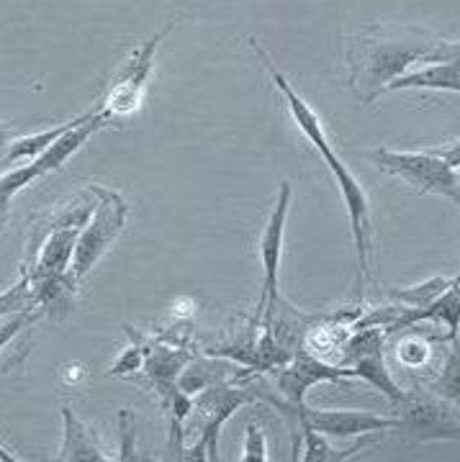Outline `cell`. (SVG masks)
<instances>
[{
  "label": "cell",
  "instance_id": "cell-21",
  "mask_svg": "<svg viewBox=\"0 0 460 462\" xmlns=\"http://www.w3.org/2000/svg\"><path fill=\"white\" fill-rule=\"evenodd\" d=\"M116 421H118V455H116V460H147L145 455H139V445H136V416H134L132 409H118Z\"/></svg>",
  "mask_w": 460,
  "mask_h": 462
},
{
  "label": "cell",
  "instance_id": "cell-10",
  "mask_svg": "<svg viewBox=\"0 0 460 462\" xmlns=\"http://www.w3.org/2000/svg\"><path fill=\"white\" fill-rule=\"evenodd\" d=\"M343 378H355L352 367H337V365L322 363L319 357H314L309 352H296V357L291 363L280 367L276 383H278V391L286 396L288 403L304 406V396L312 385L324 383V380Z\"/></svg>",
  "mask_w": 460,
  "mask_h": 462
},
{
  "label": "cell",
  "instance_id": "cell-5",
  "mask_svg": "<svg viewBox=\"0 0 460 462\" xmlns=\"http://www.w3.org/2000/svg\"><path fill=\"white\" fill-rule=\"evenodd\" d=\"M252 388H231L227 383H214L201 391L198 401H193V411L201 413V431L198 442L185 449L183 460H219V434L221 427L231 419V413L255 401Z\"/></svg>",
  "mask_w": 460,
  "mask_h": 462
},
{
  "label": "cell",
  "instance_id": "cell-8",
  "mask_svg": "<svg viewBox=\"0 0 460 462\" xmlns=\"http://www.w3.org/2000/svg\"><path fill=\"white\" fill-rule=\"evenodd\" d=\"M396 413L401 419L399 430L417 439H458V416L445 398L404 391L401 401H396Z\"/></svg>",
  "mask_w": 460,
  "mask_h": 462
},
{
  "label": "cell",
  "instance_id": "cell-25",
  "mask_svg": "<svg viewBox=\"0 0 460 462\" xmlns=\"http://www.w3.org/2000/svg\"><path fill=\"white\" fill-rule=\"evenodd\" d=\"M429 349L432 342L422 339V337H409L399 345V360L407 365V367H422L429 360Z\"/></svg>",
  "mask_w": 460,
  "mask_h": 462
},
{
  "label": "cell",
  "instance_id": "cell-28",
  "mask_svg": "<svg viewBox=\"0 0 460 462\" xmlns=\"http://www.w3.org/2000/svg\"><path fill=\"white\" fill-rule=\"evenodd\" d=\"M0 460L16 462V460H18V457H14V455H11V452H8V449H3V447H0Z\"/></svg>",
  "mask_w": 460,
  "mask_h": 462
},
{
  "label": "cell",
  "instance_id": "cell-27",
  "mask_svg": "<svg viewBox=\"0 0 460 462\" xmlns=\"http://www.w3.org/2000/svg\"><path fill=\"white\" fill-rule=\"evenodd\" d=\"M16 136H18V132L14 124H0V154H3V149L8 147V144L16 139Z\"/></svg>",
  "mask_w": 460,
  "mask_h": 462
},
{
  "label": "cell",
  "instance_id": "cell-4",
  "mask_svg": "<svg viewBox=\"0 0 460 462\" xmlns=\"http://www.w3.org/2000/svg\"><path fill=\"white\" fill-rule=\"evenodd\" d=\"M90 190L96 193L99 203H96V211L88 218V224L78 234L75 254H72V264H70V273L75 275L78 282L96 267V263L118 239V234L124 231V224H127V214H129L127 200L116 190L100 188V185H90Z\"/></svg>",
  "mask_w": 460,
  "mask_h": 462
},
{
  "label": "cell",
  "instance_id": "cell-24",
  "mask_svg": "<svg viewBox=\"0 0 460 462\" xmlns=\"http://www.w3.org/2000/svg\"><path fill=\"white\" fill-rule=\"evenodd\" d=\"M39 316H44V314H42L36 306H33V309H23V311H16V314L8 316V321H3V324H0V352L11 345V339L16 337L18 331L26 329V327H32Z\"/></svg>",
  "mask_w": 460,
  "mask_h": 462
},
{
  "label": "cell",
  "instance_id": "cell-13",
  "mask_svg": "<svg viewBox=\"0 0 460 462\" xmlns=\"http://www.w3.org/2000/svg\"><path fill=\"white\" fill-rule=\"evenodd\" d=\"M62 447L57 460H78V462H106L108 455H103V447L99 445L96 434L82 424L70 409V403H62Z\"/></svg>",
  "mask_w": 460,
  "mask_h": 462
},
{
  "label": "cell",
  "instance_id": "cell-17",
  "mask_svg": "<svg viewBox=\"0 0 460 462\" xmlns=\"http://www.w3.org/2000/svg\"><path fill=\"white\" fill-rule=\"evenodd\" d=\"M227 370H230L227 363H196L191 357V363L183 367L175 385L181 391H185L188 396H193V393H201L203 388H209L214 383H224L227 380Z\"/></svg>",
  "mask_w": 460,
  "mask_h": 462
},
{
  "label": "cell",
  "instance_id": "cell-6",
  "mask_svg": "<svg viewBox=\"0 0 460 462\" xmlns=\"http://www.w3.org/2000/svg\"><path fill=\"white\" fill-rule=\"evenodd\" d=\"M175 29V21L167 23L163 32H157L152 39H147L142 47L136 50L124 60V65L118 69V75L111 83V90L108 96L103 98L100 106V114L108 116L111 121L116 118H124V116H132L134 111H139L142 106V96H145V88H147L149 72L155 67V54H157V47L163 42L167 33Z\"/></svg>",
  "mask_w": 460,
  "mask_h": 462
},
{
  "label": "cell",
  "instance_id": "cell-15",
  "mask_svg": "<svg viewBox=\"0 0 460 462\" xmlns=\"http://www.w3.org/2000/svg\"><path fill=\"white\" fill-rule=\"evenodd\" d=\"M99 111V106L93 108V111H88V114L78 116V118H72V121H67V124H60V126H54V129H47V132H39V134H26V136H16L8 147L3 149V154H0V162L8 167V165H16L18 160H36L44 149L50 147L52 142H57L67 129H72V126H78L80 121L85 118H90V116Z\"/></svg>",
  "mask_w": 460,
  "mask_h": 462
},
{
  "label": "cell",
  "instance_id": "cell-7",
  "mask_svg": "<svg viewBox=\"0 0 460 462\" xmlns=\"http://www.w3.org/2000/svg\"><path fill=\"white\" fill-rule=\"evenodd\" d=\"M291 182H280L278 200L276 208L268 218L263 231V242H260V260H263V296L258 306V319L265 316V324L276 314V306L280 303L278 298V270L280 257H283V239H286V221H288V206H291Z\"/></svg>",
  "mask_w": 460,
  "mask_h": 462
},
{
  "label": "cell",
  "instance_id": "cell-22",
  "mask_svg": "<svg viewBox=\"0 0 460 462\" xmlns=\"http://www.w3.org/2000/svg\"><path fill=\"white\" fill-rule=\"evenodd\" d=\"M23 309H33L32 278L26 270H21V278L5 293H0V319H8L11 314L23 311Z\"/></svg>",
  "mask_w": 460,
  "mask_h": 462
},
{
  "label": "cell",
  "instance_id": "cell-11",
  "mask_svg": "<svg viewBox=\"0 0 460 462\" xmlns=\"http://www.w3.org/2000/svg\"><path fill=\"white\" fill-rule=\"evenodd\" d=\"M422 321L443 324L445 329H447V337L455 342V337H458V281L453 282L450 288H445L440 296L435 298L432 303H427V306H422V309H404L401 306L399 316L386 327V331L414 327V324H422Z\"/></svg>",
  "mask_w": 460,
  "mask_h": 462
},
{
  "label": "cell",
  "instance_id": "cell-26",
  "mask_svg": "<svg viewBox=\"0 0 460 462\" xmlns=\"http://www.w3.org/2000/svg\"><path fill=\"white\" fill-rule=\"evenodd\" d=\"M245 462H265L268 460V445H265V431L258 421H249L245 431Z\"/></svg>",
  "mask_w": 460,
  "mask_h": 462
},
{
  "label": "cell",
  "instance_id": "cell-9",
  "mask_svg": "<svg viewBox=\"0 0 460 462\" xmlns=\"http://www.w3.org/2000/svg\"><path fill=\"white\" fill-rule=\"evenodd\" d=\"M298 421L312 427L314 431L345 439V437H361V434H380L386 430H399L401 419L399 416H380L371 411H345V409H309L306 403L296 406Z\"/></svg>",
  "mask_w": 460,
  "mask_h": 462
},
{
  "label": "cell",
  "instance_id": "cell-18",
  "mask_svg": "<svg viewBox=\"0 0 460 462\" xmlns=\"http://www.w3.org/2000/svg\"><path fill=\"white\" fill-rule=\"evenodd\" d=\"M298 437L304 439V452H306L304 460L306 462L347 460V457H352L355 452H361L362 447H365V442H358L352 449H334V447H329L324 434L314 431L312 427H306V424H301V421H298Z\"/></svg>",
  "mask_w": 460,
  "mask_h": 462
},
{
  "label": "cell",
  "instance_id": "cell-3",
  "mask_svg": "<svg viewBox=\"0 0 460 462\" xmlns=\"http://www.w3.org/2000/svg\"><path fill=\"white\" fill-rule=\"evenodd\" d=\"M373 165L401 178L417 193H437L453 203L460 200L458 190V142L440 149L419 152H396V149H373L368 152Z\"/></svg>",
  "mask_w": 460,
  "mask_h": 462
},
{
  "label": "cell",
  "instance_id": "cell-29",
  "mask_svg": "<svg viewBox=\"0 0 460 462\" xmlns=\"http://www.w3.org/2000/svg\"><path fill=\"white\" fill-rule=\"evenodd\" d=\"M5 224H8V211H0V234L5 231Z\"/></svg>",
  "mask_w": 460,
  "mask_h": 462
},
{
  "label": "cell",
  "instance_id": "cell-23",
  "mask_svg": "<svg viewBox=\"0 0 460 462\" xmlns=\"http://www.w3.org/2000/svg\"><path fill=\"white\" fill-rule=\"evenodd\" d=\"M429 393H437L445 401H458V352H455V346L445 360L440 378L429 383Z\"/></svg>",
  "mask_w": 460,
  "mask_h": 462
},
{
  "label": "cell",
  "instance_id": "cell-20",
  "mask_svg": "<svg viewBox=\"0 0 460 462\" xmlns=\"http://www.w3.org/2000/svg\"><path fill=\"white\" fill-rule=\"evenodd\" d=\"M458 281V278H432V281L419 282V285H414V288H401V291H394L391 298L396 300H404V309H422V306H427L432 303L435 298L443 293L445 288H450L453 282Z\"/></svg>",
  "mask_w": 460,
  "mask_h": 462
},
{
  "label": "cell",
  "instance_id": "cell-16",
  "mask_svg": "<svg viewBox=\"0 0 460 462\" xmlns=\"http://www.w3.org/2000/svg\"><path fill=\"white\" fill-rule=\"evenodd\" d=\"M163 406L167 409V419H170V437H167V449H170V457L183 460L185 455V445H183V424L188 419V413L193 411V398L188 396L185 391H181L178 385H173L170 391L163 393Z\"/></svg>",
  "mask_w": 460,
  "mask_h": 462
},
{
  "label": "cell",
  "instance_id": "cell-19",
  "mask_svg": "<svg viewBox=\"0 0 460 462\" xmlns=\"http://www.w3.org/2000/svg\"><path fill=\"white\" fill-rule=\"evenodd\" d=\"M124 331L132 337L134 345L127 346V349H124V352L116 357V363L111 365V370H108V375H111V378H121V375H129V373L142 370L145 357H147V352L152 349V345H149L147 339H145V334L134 331L132 327H124Z\"/></svg>",
  "mask_w": 460,
  "mask_h": 462
},
{
  "label": "cell",
  "instance_id": "cell-14",
  "mask_svg": "<svg viewBox=\"0 0 460 462\" xmlns=\"http://www.w3.org/2000/svg\"><path fill=\"white\" fill-rule=\"evenodd\" d=\"M191 352L188 349H170V346H152L145 357V373H147L149 383L160 391L163 396L164 391H170L175 383H178V375L183 373V367L191 363Z\"/></svg>",
  "mask_w": 460,
  "mask_h": 462
},
{
  "label": "cell",
  "instance_id": "cell-2",
  "mask_svg": "<svg viewBox=\"0 0 460 462\" xmlns=\"http://www.w3.org/2000/svg\"><path fill=\"white\" fill-rule=\"evenodd\" d=\"M247 44L252 50L258 51V57L263 60L265 69L270 72L273 83L283 93V98L288 103L291 114H294V121L298 124V129L304 132V136L314 144V149L322 154L324 165L332 170L334 180L340 185V193H343V200L347 206V216H350V231H352V245H355V254H358V298L362 296V285H365V278H368V252H371V200L365 196L362 185L358 182V178L350 172V167L337 157V152L329 144V136L324 132V124L319 121V116L314 111L312 106L306 100L298 96L294 90V85L288 83V78L280 72L276 62L270 60V54L258 44V39H247Z\"/></svg>",
  "mask_w": 460,
  "mask_h": 462
},
{
  "label": "cell",
  "instance_id": "cell-12",
  "mask_svg": "<svg viewBox=\"0 0 460 462\" xmlns=\"http://www.w3.org/2000/svg\"><path fill=\"white\" fill-rule=\"evenodd\" d=\"M389 90H447V93H458V57L443 60V62H429L422 69H409L383 88V93H389Z\"/></svg>",
  "mask_w": 460,
  "mask_h": 462
},
{
  "label": "cell",
  "instance_id": "cell-1",
  "mask_svg": "<svg viewBox=\"0 0 460 462\" xmlns=\"http://www.w3.org/2000/svg\"><path fill=\"white\" fill-rule=\"evenodd\" d=\"M458 57V42L422 29L373 23L347 39V83L362 103H373L394 78L417 62H443Z\"/></svg>",
  "mask_w": 460,
  "mask_h": 462
}]
</instances>
